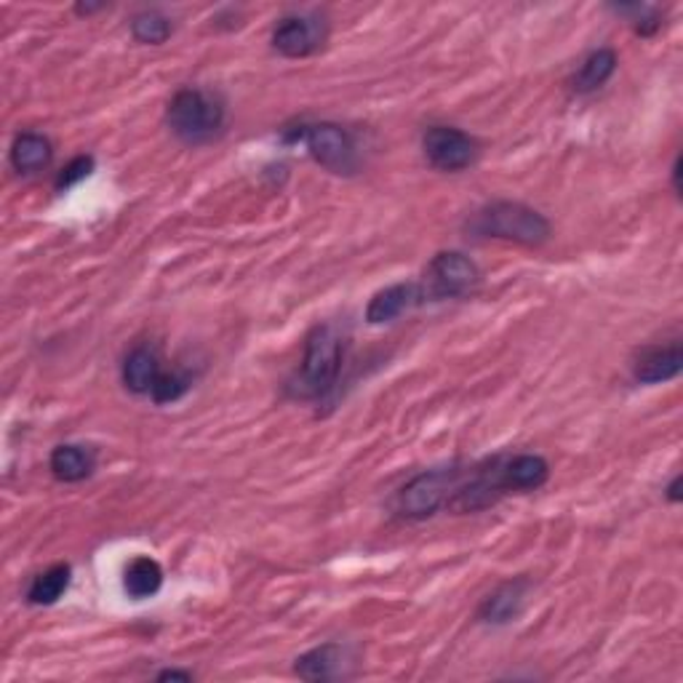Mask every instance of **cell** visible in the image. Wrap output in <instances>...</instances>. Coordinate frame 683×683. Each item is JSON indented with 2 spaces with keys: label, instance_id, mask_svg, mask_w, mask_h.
I'll return each instance as SVG.
<instances>
[{
  "label": "cell",
  "instance_id": "obj_1",
  "mask_svg": "<svg viewBox=\"0 0 683 683\" xmlns=\"http://www.w3.org/2000/svg\"><path fill=\"white\" fill-rule=\"evenodd\" d=\"M472 235L510 241L518 246H542L550 241V222L537 208L518 201H495L472 214L468 222Z\"/></svg>",
  "mask_w": 683,
  "mask_h": 683
},
{
  "label": "cell",
  "instance_id": "obj_2",
  "mask_svg": "<svg viewBox=\"0 0 683 683\" xmlns=\"http://www.w3.org/2000/svg\"><path fill=\"white\" fill-rule=\"evenodd\" d=\"M342 369V342L334 326H315L305 339V356L297 377L288 383V396L299 400H315L326 396L337 383Z\"/></svg>",
  "mask_w": 683,
  "mask_h": 683
},
{
  "label": "cell",
  "instance_id": "obj_3",
  "mask_svg": "<svg viewBox=\"0 0 683 683\" xmlns=\"http://www.w3.org/2000/svg\"><path fill=\"white\" fill-rule=\"evenodd\" d=\"M169 129L185 144H206L225 126V108L203 89H182L166 108Z\"/></svg>",
  "mask_w": 683,
  "mask_h": 683
},
{
  "label": "cell",
  "instance_id": "obj_4",
  "mask_svg": "<svg viewBox=\"0 0 683 683\" xmlns=\"http://www.w3.org/2000/svg\"><path fill=\"white\" fill-rule=\"evenodd\" d=\"M462 476L465 472L457 465L419 472L393 499V510L406 521H425V518L436 516L438 510L446 508L449 497L462 483Z\"/></svg>",
  "mask_w": 683,
  "mask_h": 683
},
{
  "label": "cell",
  "instance_id": "obj_5",
  "mask_svg": "<svg viewBox=\"0 0 683 683\" xmlns=\"http://www.w3.org/2000/svg\"><path fill=\"white\" fill-rule=\"evenodd\" d=\"M286 142H302L320 166L334 174H353L358 169L356 144L337 123H313L288 131Z\"/></svg>",
  "mask_w": 683,
  "mask_h": 683
},
{
  "label": "cell",
  "instance_id": "obj_6",
  "mask_svg": "<svg viewBox=\"0 0 683 683\" xmlns=\"http://www.w3.org/2000/svg\"><path fill=\"white\" fill-rule=\"evenodd\" d=\"M427 299H462L481 286V271L462 252H441L430 259L425 273Z\"/></svg>",
  "mask_w": 683,
  "mask_h": 683
},
{
  "label": "cell",
  "instance_id": "obj_7",
  "mask_svg": "<svg viewBox=\"0 0 683 683\" xmlns=\"http://www.w3.org/2000/svg\"><path fill=\"white\" fill-rule=\"evenodd\" d=\"M422 150L427 163L438 171H455L468 169L478 155V142L462 129L455 126H430L425 131Z\"/></svg>",
  "mask_w": 683,
  "mask_h": 683
},
{
  "label": "cell",
  "instance_id": "obj_8",
  "mask_svg": "<svg viewBox=\"0 0 683 683\" xmlns=\"http://www.w3.org/2000/svg\"><path fill=\"white\" fill-rule=\"evenodd\" d=\"M326 22L313 14H294L281 19L273 32V49L288 59L310 57L326 43Z\"/></svg>",
  "mask_w": 683,
  "mask_h": 683
},
{
  "label": "cell",
  "instance_id": "obj_9",
  "mask_svg": "<svg viewBox=\"0 0 683 683\" xmlns=\"http://www.w3.org/2000/svg\"><path fill=\"white\" fill-rule=\"evenodd\" d=\"M425 299L427 294L422 284H411V281H406V284H393L383 288V292L374 294L369 307H366V320L374 326L387 324V320H396L398 315L411 310V307L422 305Z\"/></svg>",
  "mask_w": 683,
  "mask_h": 683
},
{
  "label": "cell",
  "instance_id": "obj_10",
  "mask_svg": "<svg viewBox=\"0 0 683 683\" xmlns=\"http://www.w3.org/2000/svg\"><path fill=\"white\" fill-rule=\"evenodd\" d=\"M683 369V350L679 342L660 347H646L633 364V377L641 385H660L675 379Z\"/></svg>",
  "mask_w": 683,
  "mask_h": 683
},
{
  "label": "cell",
  "instance_id": "obj_11",
  "mask_svg": "<svg viewBox=\"0 0 683 683\" xmlns=\"http://www.w3.org/2000/svg\"><path fill=\"white\" fill-rule=\"evenodd\" d=\"M527 590L529 580H510L491 593L478 609V616L483 622H491V625H508V622L516 620L521 614L523 601H527Z\"/></svg>",
  "mask_w": 683,
  "mask_h": 683
},
{
  "label": "cell",
  "instance_id": "obj_12",
  "mask_svg": "<svg viewBox=\"0 0 683 683\" xmlns=\"http://www.w3.org/2000/svg\"><path fill=\"white\" fill-rule=\"evenodd\" d=\"M550 465L540 455H516L502 459V483L510 491H534L548 483Z\"/></svg>",
  "mask_w": 683,
  "mask_h": 683
},
{
  "label": "cell",
  "instance_id": "obj_13",
  "mask_svg": "<svg viewBox=\"0 0 683 683\" xmlns=\"http://www.w3.org/2000/svg\"><path fill=\"white\" fill-rule=\"evenodd\" d=\"M345 660L347 652L339 643H324V646H315L310 652L297 656L294 670L305 681H334L345 675Z\"/></svg>",
  "mask_w": 683,
  "mask_h": 683
},
{
  "label": "cell",
  "instance_id": "obj_14",
  "mask_svg": "<svg viewBox=\"0 0 683 683\" xmlns=\"http://www.w3.org/2000/svg\"><path fill=\"white\" fill-rule=\"evenodd\" d=\"M94 465H96L94 451L83 449V446H72V444L57 446L49 459L51 472H54L57 481H62V483L85 481V478L94 472Z\"/></svg>",
  "mask_w": 683,
  "mask_h": 683
},
{
  "label": "cell",
  "instance_id": "obj_15",
  "mask_svg": "<svg viewBox=\"0 0 683 683\" xmlns=\"http://www.w3.org/2000/svg\"><path fill=\"white\" fill-rule=\"evenodd\" d=\"M161 374V364H157V356L150 347H136V350H131L126 360H123V385H126V390L134 393V396L153 393Z\"/></svg>",
  "mask_w": 683,
  "mask_h": 683
},
{
  "label": "cell",
  "instance_id": "obj_16",
  "mask_svg": "<svg viewBox=\"0 0 683 683\" xmlns=\"http://www.w3.org/2000/svg\"><path fill=\"white\" fill-rule=\"evenodd\" d=\"M51 155H54L51 142L43 134H35V131H24L11 144V166L19 174H38V171L49 166Z\"/></svg>",
  "mask_w": 683,
  "mask_h": 683
},
{
  "label": "cell",
  "instance_id": "obj_17",
  "mask_svg": "<svg viewBox=\"0 0 683 683\" xmlns=\"http://www.w3.org/2000/svg\"><path fill=\"white\" fill-rule=\"evenodd\" d=\"M616 70V54L612 49H598L582 62L580 72L571 81V89L577 94H593V91L601 89V85L609 83V78L614 75Z\"/></svg>",
  "mask_w": 683,
  "mask_h": 683
},
{
  "label": "cell",
  "instance_id": "obj_18",
  "mask_svg": "<svg viewBox=\"0 0 683 683\" xmlns=\"http://www.w3.org/2000/svg\"><path fill=\"white\" fill-rule=\"evenodd\" d=\"M163 584V569L155 558L140 555L126 567V574H123V588L126 593L134 598V601H142V598L155 595Z\"/></svg>",
  "mask_w": 683,
  "mask_h": 683
},
{
  "label": "cell",
  "instance_id": "obj_19",
  "mask_svg": "<svg viewBox=\"0 0 683 683\" xmlns=\"http://www.w3.org/2000/svg\"><path fill=\"white\" fill-rule=\"evenodd\" d=\"M70 588V567L68 563H57V567L45 569L32 580L28 590V603L32 606H51L59 598L68 593Z\"/></svg>",
  "mask_w": 683,
  "mask_h": 683
},
{
  "label": "cell",
  "instance_id": "obj_20",
  "mask_svg": "<svg viewBox=\"0 0 683 683\" xmlns=\"http://www.w3.org/2000/svg\"><path fill=\"white\" fill-rule=\"evenodd\" d=\"M171 32H174L171 19L163 17L161 11H142V14L131 19V35H134V41L140 43L161 45L169 41Z\"/></svg>",
  "mask_w": 683,
  "mask_h": 683
},
{
  "label": "cell",
  "instance_id": "obj_21",
  "mask_svg": "<svg viewBox=\"0 0 683 683\" xmlns=\"http://www.w3.org/2000/svg\"><path fill=\"white\" fill-rule=\"evenodd\" d=\"M187 390L190 377H185V374H161L150 396H153L155 404H174V400L185 398Z\"/></svg>",
  "mask_w": 683,
  "mask_h": 683
},
{
  "label": "cell",
  "instance_id": "obj_22",
  "mask_svg": "<svg viewBox=\"0 0 683 683\" xmlns=\"http://www.w3.org/2000/svg\"><path fill=\"white\" fill-rule=\"evenodd\" d=\"M91 171H94V157H91V155L72 157L68 166L62 169V174L57 176V190H59V193H64V190L81 185V182L91 174Z\"/></svg>",
  "mask_w": 683,
  "mask_h": 683
},
{
  "label": "cell",
  "instance_id": "obj_23",
  "mask_svg": "<svg viewBox=\"0 0 683 683\" xmlns=\"http://www.w3.org/2000/svg\"><path fill=\"white\" fill-rule=\"evenodd\" d=\"M157 681H193V673H187V670H163V673H157Z\"/></svg>",
  "mask_w": 683,
  "mask_h": 683
},
{
  "label": "cell",
  "instance_id": "obj_24",
  "mask_svg": "<svg viewBox=\"0 0 683 683\" xmlns=\"http://www.w3.org/2000/svg\"><path fill=\"white\" fill-rule=\"evenodd\" d=\"M667 499L670 502H681V476H675L667 486Z\"/></svg>",
  "mask_w": 683,
  "mask_h": 683
},
{
  "label": "cell",
  "instance_id": "obj_25",
  "mask_svg": "<svg viewBox=\"0 0 683 683\" xmlns=\"http://www.w3.org/2000/svg\"><path fill=\"white\" fill-rule=\"evenodd\" d=\"M673 190L675 193H681V157H675L673 163Z\"/></svg>",
  "mask_w": 683,
  "mask_h": 683
}]
</instances>
